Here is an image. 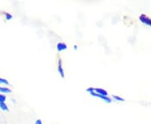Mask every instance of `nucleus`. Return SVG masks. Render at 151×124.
Here are the masks:
<instances>
[{
  "label": "nucleus",
  "instance_id": "obj_7",
  "mask_svg": "<svg viewBox=\"0 0 151 124\" xmlns=\"http://www.w3.org/2000/svg\"><path fill=\"white\" fill-rule=\"evenodd\" d=\"M0 92H2V93H11V90L8 87L0 86Z\"/></svg>",
  "mask_w": 151,
  "mask_h": 124
},
{
  "label": "nucleus",
  "instance_id": "obj_9",
  "mask_svg": "<svg viewBox=\"0 0 151 124\" xmlns=\"http://www.w3.org/2000/svg\"><path fill=\"white\" fill-rule=\"evenodd\" d=\"M0 84L9 85V82L8 81V80H6V79H4V78H1V77H0Z\"/></svg>",
  "mask_w": 151,
  "mask_h": 124
},
{
  "label": "nucleus",
  "instance_id": "obj_6",
  "mask_svg": "<svg viewBox=\"0 0 151 124\" xmlns=\"http://www.w3.org/2000/svg\"><path fill=\"white\" fill-rule=\"evenodd\" d=\"M0 109H1L2 111H4V112H8V111L9 110V107H8V105H7L5 102L0 103Z\"/></svg>",
  "mask_w": 151,
  "mask_h": 124
},
{
  "label": "nucleus",
  "instance_id": "obj_1",
  "mask_svg": "<svg viewBox=\"0 0 151 124\" xmlns=\"http://www.w3.org/2000/svg\"><path fill=\"white\" fill-rule=\"evenodd\" d=\"M139 21L148 26H151V18L148 17L145 14H142L139 16Z\"/></svg>",
  "mask_w": 151,
  "mask_h": 124
},
{
  "label": "nucleus",
  "instance_id": "obj_2",
  "mask_svg": "<svg viewBox=\"0 0 151 124\" xmlns=\"http://www.w3.org/2000/svg\"><path fill=\"white\" fill-rule=\"evenodd\" d=\"M90 94L93 96V97H99V98H101V99H103L104 102H106L107 103H111L112 102V99L110 98V97H104V96H101V95H98L97 93H95L94 92H90Z\"/></svg>",
  "mask_w": 151,
  "mask_h": 124
},
{
  "label": "nucleus",
  "instance_id": "obj_11",
  "mask_svg": "<svg viewBox=\"0 0 151 124\" xmlns=\"http://www.w3.org/2000/svg\"><path fill=\"white\" fill-rule=\"evenodd\" d=\"M5 16H6V19H7V20H9V19H11L13 18V16L11 15L10 14H8V13L6 14Z\"/></svg>",
  "mask_w": 151,
  "mask_h": 124
},
{
  "label": "nucleus",
  "instance_id": "obj_4",
  "mask_svg": "<svg viewBox=\"0 0 151 124\" xmlns=\"http://www.w3.org/2000/svg\"><path fill=\"white\" fill-rule=\"evenodd\" d=\"M57 70H58V72H59L60 76H61V78H64L65 77V72H64V69L62 66V61L60 59L58 61V69Z\"/></svg>",
  "mask_w": 151,
  "mask_h": 124
},
{
  "label": "nucleus",
  "instance_id": "obj_13",
  "mask_svg": "<svg viewBox=\"0 0 151 124\" xmlns=\"http://www.w3.org/2000/svg\"><path fill=\"white\" fill-rule=\"evenodd\" d=\"M35 124H43V123H42V121H41V119H37Z\"/></svg>",
  "mask_w": 151,
  "mask_h": 124
},
{
  "label": "nucleus",
  "instance_id": "obj_10",
  "mask_svg": "<svg viewBox=\"0 0 151 124\" xmlns=\"http://www.w3.org/2000/svg\"><path fill=\"white\" fill-rule=\"evenodd\" d=\"M6 97L4 95H1L0 94V103L1 102H5Z\"/></svg>",
  "mask_w": 151,
  "mask_h": 124
},
{
  "label": "nucleus",
  "instance_id": "obj_12",
  "mask_svg": "<svg viewBox=\"0 0 151 124\" xmlns=\"http://www.w3.org/2000/svg\"><path fill=\"white\" fill-rule=\"evenodd\" d=\"M93 91H94V87H89V88H87V89H86V92H88L89 93L93 92Z\"/></svg>",
  "mask_w": 151,
  "mask_h": 124
},
{
  "label": "nucleus",
  "instance_id": "obj_8",
  "mask_svg": "<svg viewBox=\"0 0 151 124\" xmlns=\"http://www.w3.org/2000/svg\"><path fill=\"white\" fill-rule=\"evenodd\" d=\"M113 98L115 101H118V102H124V98L121 97H119L117 95H113Z\"/></svg>",
  "mask_w": 151,
  "mask_h": 124
},
{
  "label": "nucleus",
  "instance_id": "obj_5",
  "mask_svg": "<svg viewBox=\"0 0 151 124\" xmlns=\"http://www.w3.org/2000/svg\"><path fill=\"white\" fill-rule=\"evenodd\" d=\"M56 48H57V50L62 51V50H65V49H67V44L65 43H63V42H60V43L57 44Z\"/></svg>",
  "mask_w": 151,
  "mask_h": 124
},
{
  "label": "nucleus",
  "instance_id": "obj_3",
  "mask_svg": "<svg viewBox=\"0 0 151 124\" xmlns=\"http://www.w3.org/2000/svg\"><path fill=\"white\" fill-rule=\"evenodd\" d=\"M93 92L95 93H97L98 95H101V96H104V97H108V92L104 90L103 88H94V91Z\"/></svg>",
  "mask_w": 151,
  "mask_h": 124
}]
</instances>
